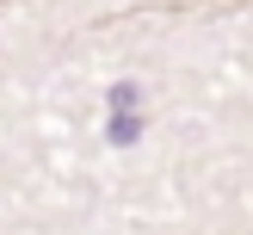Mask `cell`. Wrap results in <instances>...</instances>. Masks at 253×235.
I'll list each match as a JSON object with an SVG mask.
<instances>
[{
	"instance_id": "cell-2",
	"label": "cell",
	"mask_w": 253,
	"mask_h": 235,
	"mask_svg": "<svg viewBox=\"0 0 253 235\" xmlns=\"http://www.w3.org/2000/svg\"><path fill=\"white\" fill-rule=\"evenodd\" d=\"M0 6H6V0H0Z\"/></svg>"
},
{
	"instance_id": "cell-1",
	"label": "cell",
	"mask_w": 253,
	"mask_h": 235,
	"mask_svg": "<svg viewBox=\"0 0 253 235\" xmlns=\"http://www.w3.org/2000/svg\"><path fill=\"white\" fill-rule=\"evenodd\" d=\"M142 118H136V81L111 87V142H136Z\"/></svg>"
}]
</instances>
